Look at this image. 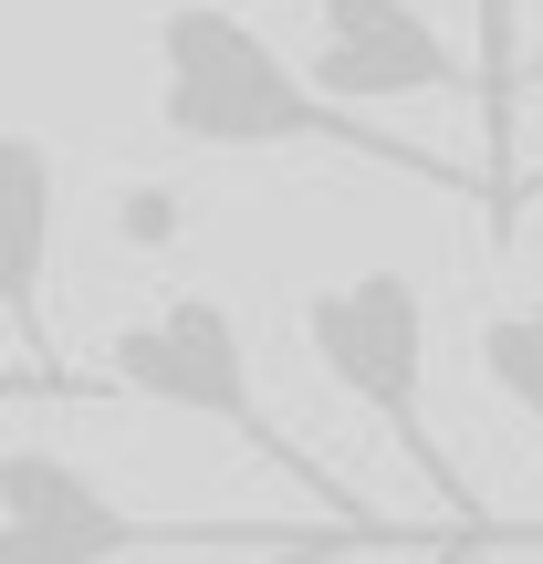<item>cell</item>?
Here are the masks:
<instances>
[{"mask_svg":"<svg viewBox=\"0 0 543 564\" xmlns=\"http://www.w3.org/2000/svg\"><path fill=\"white\" fill-rule=\"evenodd\" d=\"M158 126L178 147H220V158H251V147H335V158H366V167H398L419 188L502 209V178H470L439 147H408L398 126H366V105H345L314 74H293L220 0H167L158 11Z\"/></svg>","mask_w":543,"mask_h":564,"instance_id":"6da1fadb","label":"cell"},{"mask_svg":"<svg viewBox=\"0 0 543 564\" xmlns=\"http://www.w3.org/2000/svg\"><path fill=\"white\" fill-rule=\"evenodd\" d=\"M303 345H314V366L398 440V460L439 491L449 523L491 533V512L470 502V481L449 470L439 429H428V293L419 282L408 272H345V282H324V293H303ZM491 544H512V533H491Z\"/></svg>","mask_w":543,"mask_h":564,"instance_id":"7a4b0ae2","label":"cell"},{"mask_svg":"<svg viewBox=\"0 0 543 564\" xmlns=\"http://www.w3.org/2000/svg\"><path fill=\"white\" fill-rule=\"evenodd\" d=\"M105 398L209 419V429H230L241 449H262L272 470L314 481V460L282 440V419L262 408V387H251V345H241V324H230V303H209V293H167L158 314L126 324V335L105 345ZM345 502H356V491H345Z\"/></svg>","mask_w":543,"mask_h":564,"instance_id":"3957f363","label":"cell"},{"mask_svg":"<svg viewBox=\"0 0 543 564\" xmlns=\"http://www.w3.org/2000/svg\"><path fill=\"white\" fill-rule=\"evenodd\" d=\"M293 533L303 523H251V512H220V523L137 512L84 460H63L42 440H11V460H0V564H116V554H146V544H293Z\"/></svg>","mask_w":543,"mask_h":564,"instance_id":"277c9868","label":"cell"},{"mask_svg":"<svg viewBox=\"0 0 543 564\" xmlns=\"http://www.w3.org/2000/svg\"><path fill=\"white\" fill-rule=\"evenodd\" d=\"M314 84L345 105H408V95H481L491 105V74H470L460 42L419 0H314Z\"/></svg>","mask_w":543,"mask_h":564,"instance_id":"5b68a950","label":"cell"},{"mask_svg":"<svg viewBox=\"0 0 543 564\" xmlns=\"http://www.w3.org/2000/svg\"><path fill=\"white\" fill-rule=\"evenodd\" d=\"M53 220H63V167L32 126L0 137V303L32 335L42 324V272H53Z\"/></svg>","mask_w":543,"mask_h":564,"instance_id":"8992f818","label":"cell"},{"mask_svg":"<svg viewBox=\"0 0 543 564\" xmlns=\"http://www.w3.org/2000/svg\"><path fill=\"white\" fill-rule=\"evenodd\" d=\"M481 377L543 429V303H502V314H481Z\"/></svg>","mask_w":543,"mask_h":564,"instance_id":"52a82bcc","label":"cell"},{"mask_svg":"<svg viewBox=\"0 0 543 564\" xmlns=\"http://www.w3.org/2000/svg\"><path fill=\"white\" fill-rule=\"evenodd\" d=\"M398 544V523H356V512H324V523H303L293 544H251L241 564H335V554H377Z\"/></svg>","mask_w":543,"mask_h":564,"instance_id":"ba28073f","label":"cell"},{"mask_svg":"<svg viewBox=\"0 0 543 564\" xmlns=\"http://www.w3.org/2000/svg\"><path fill=\"white\" fill-rule=\"evenodd\" d=\"M116 230L137 251H158V241H178V230H188V199H178V188H126V199H116Z\"/></svg>","mask_w":543,"mask_h":564,"instance_id":"9c48e42d","label":"cell"},{"mask_svg":"<svg viewBox=\"0 0 543 564\" xmlns=\"http://www.w3.org/2000/svg\"><path fill=\"white\" fill-rule=\"evenodd\" d=\"M543 199V167H533V178H512V209H533Z\"/></svg>","mask_w":543,"mask_h":564,"instance_id":"30bf717a","label":"cell"},{"mask_svg":"<svg viewBox=\"0 0 543 564\" xmlns=\"http://www.w3.org/2000/svg\"><path fill=\"white\" fill-rule=\"evenodd\" d=\"M470 544H491V533H460V544H449V554H439V564H470Z\"/></svg>","mask_w":543,"mask_h":564,"instance_id":"8fae6325","label":"cell"},{"mask_svg":"<svg viewBox=\"0 0 543 564\" xmlns=\"http://www.w3.org/2000/svg\"><path fill=\"white\" fill-rule=\"evenodd\" d=\"M523 84H543V53H533V63H523Z\"/></svg>","mask_w":543,"mask_h":564,"instance_id":"7c38bea8","label":"cell"}]
</instances>
